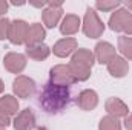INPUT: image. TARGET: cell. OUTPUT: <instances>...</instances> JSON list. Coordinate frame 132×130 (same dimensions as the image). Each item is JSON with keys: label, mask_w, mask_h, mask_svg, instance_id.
<instances>
[{"label": "cell", "mask_w": 132, "mask_h": 130, "mask_svg": "<svg viewBox=\"0 0 132 130\" xmlns=\"http://www.w3.org/2000/svg\"><path fill=\"white\" fill-rule=\"evenodd\" d=\"M63 17V5L62 2H49L46 8L42 11V20L46 28H55Z\"/></svg>", "instance_id": "277c9868"}, {"label": "cell", "mask_w": 132, "mask_h": 130, "mask_svg": "<svg viewBox=\"0 0 132 130\" xmlns=\"http://www.w3.org/2000/svg\"><path fill=\"white\" fill-rule=\"evenodd\" d=\"M8 11V3L5 0H0V17L5 15V12Z\"/></svg>", "instance_id": "484cf974"}, {"label": "cell", "mask_w": 132, "mask_h": 130, "mask_svg": "<svg viewBox=\"0 0 132 130\" xmlns=\"http://www.w3.org/2000/svg\"><path fill=\"white\" fill-rule=\"evenodd\" d=\"M123 32L126 34V35H132V15H131V18H129V22H128V25H126V28H125Z\"/></svg>", "instance_id": "4316f807"}, {"label": "cell", "mask_w": 132, "mask_h": 130, "mask_svg": "<svg viewBox=\"0 0 132 130\" xmlns=\"http://www.w3.org/2000/svg\"><path fill=\"white\" fill-rule=\"evenodd\" d=\"M49 81L55 83V84H60V86H66V87H69L74 83H77L68 64H55L54 67H51V70H49Z\"/></svg>", "instance_id": "5b68a950"}, {"label": "cell", "mask_w": 132, "mask_h": 130, "mask_svg": "<svg viewBox=\"0 0 132 130\" xmlns=\"http://www.w3.org/2000/svg\"><path fill=\"white\" fill-rule=\"evenodd\" d=\"M0 130H6V129H5V127H0Z\"/></svg>", "instance_id": "4dcf8cb0"}, {"label": "cell", "mask_w": 132, "mask_h": 130, "mask_svg": "<svg viewBox=\"0 0 132 130\" xmlns=\"http://www.w3.org/2000/svg\"><path fill=\"white\" fill-rule=\"evenodd\" d=\"M37 130H48V129H46V127H38Z\"/></svg>", "instance_id": "f546056e"}, {"label": "cell", "mask_w": 132, "mask_h": 130, "mask_svg": "<svg viewBox=\"0 0 132 130\" xmlns=\"http://www.w3.org/2000/svg\"><path fill=\"white\" fill-rule=\"evenodd\" d=\"M81 29L83 34L88 38H98L104 32V23L100 20L98 14L94 8H88L81 22Z\"/></svg>", "instance_id": "3957f363"}, {"label": "cell", "mask_w": 132, "mask_h": 130, "mask_svg": "<svg viewBox=\"0 0 132 130\" xmlns=\"http://www.w3.org/2000/svg\"><path fill=\"white\" fill-rule=\"evenodd\" d=\"M3 90H5V84H3V81H2V78H0V95L3 94Z\"/></svg>", "instance_id": "f1b7e54d"}, {"label": "cell", "mask_w": 132, "mask_h": 130, "mask_svg": "<svg viewBox=\"0 0 132 130\" xmlns=\"http://www.w3.org/2000/svg\"><path fill=\"white\" fill-rule=\"evenodd\" d=\"M125 5H126V9H128V11H131V12H132V0H129V2H126Z\"/></svg>", "instance_id": "83f0119b"}, {"label": "cell", "mask_w": 132, "mask_h": 130, "mask_svg": "<svg viewBox=\"0 0 132 130\" xmlns=\"http://www.w3.org/2000/svg\"><path fill=\"white\" fill-rule=\"evenodd\" d=\"M45 38H46V31H45V28H43L42 23H32V25H29L28 38H26V46L40 44V43H43Z\"/></svg>", "instance_id": "e0dca14e"}, {"label": "cell", "mask_w": 132, "mask_h": 130, "mask_svg": "<svg viewBox=\"0 0 132 130\" xmlns=\"http://www.w3.org/2000/svg\"><path fill=\"white\" fill-rule=\"evenodd\" d=\"M51 54V48L46 46L45 43L40 44H34V46H26V55L34 60V61H43L49 57Z\"/></svg>", "instance_id": "ac0fdd59"}, {"label": "cell", "mask_w": 132, "mask_h": 130, "mask_svg": "<svg viewBox=\"0 0 132 130\" xmlns=\"http://www.w3.org/2000/svg\"><path fill=\"white\" fill-rule=\"evenodd\" d=\"M14 130H34L35 129V115L34 112L28 107L19 112L12 121Z\"/></svg>", "instance_id": "7c38bea8"}, {"label": "cell", "mask_w": 132, "mask_h": 130, "mask_svg": "<svg viewBox=\"0 0 132 130\" xmlns=\"http://www.w3.org/2000/svg\"><path fill=\"white\" fill-rule=\"evenodd\" d=\"M11 123H12V121H11V116L6 115V113L0 109V127H5V129H6Z\"/></svg>", "instance_id": "cb8c5ba5"}, {"label": "cell", "mask_w": 132, "mask_h": 130, "mask_svg": "<svg viewBox=\"0 0 132 130\" xmlns=\"http://www.w3.org/2000/svg\"><path fill=\"white\" fill-rule=\"evenodd\" d=\"M69 99H71L69 87L48 81L46 84H43L38 94V106L46 113L55 115L65 110L66 106L69 104Z\"/></svg>", "instance_id": "6da1fadb"}, {"label": "cell", "mask_w": 132, "mask_h": 130, "mask_svg": "<svg viewBox=\"0 0 132 130\" xmlns=\"http://www.w3.org/2000/svg\"><path fill=\"white\" fill-rule=\"evenodd\" d=\"M12 92L17 98H29L35 92V81L26 75H17L12 81Z\"/></svg>", "instance_id": "52a82bcc"}, {"label": "cell", "mask_w": 132, "mask_h": 130, "mask_svg": "<svg viewBox=\"0 0 132 130\" xmlns=\"http://www.w3.org/2000/svg\"><path fill=\"white\" fill-rule=\"evenodd\" d=\"M120 2H95V9H98V11H103V12H111V11H115V9H118L120 8Z\"/></svg>", "instance_id": "7402d4cb"}, {"label": "cell", "mask_w": 132, "mask_h": 130, "mask_svg": "<svg viewBox=\"0 0 132 130\" xmlns=\"http://www.w3.org/2000/svg\"><path fill=\"white\" fill-rule=\"evenodd\" d=\"M9 26H11V20H8L6 17L0 18V40L8 38V34H9Z\"/></svg>", "instance_id": "603a6c76"}, {"label": "cell", "mask_w": 132, "mask_h": 130, "mask_svg": "<svg viewBox=\"0 0 132 130\" xmlns=\"http://www.w3.org/2000/svg\"><path fill=\"white\" fill-rule=\"evenodd\" d=\"M28 31H29V25L25 20H12L11 26H9V34H8V40L12 44H26V38H28Z\"/></svg>", "instance_id": "8992f818"}, {"label": "cell", "mask_w": 132, "mask_h": 130, "mask_svg": "<svg viewBox=\"0 0 132 130\" xmlns=\"http://www.w3.org/2000/svg\"><path fill=\"white\" fill-rule=\"evenodd\" d=\"M131 15H132V12L128 11L126 8L115 9L111 14V17H109V28L114 32H123L126 25H128V22H129V18H131Z\"/></svg>", "instance_id": "9c48e42d"}, {"label": "cell", "mask_w": 132, "mask_h": 130, "mask_svg": "<svg viewBox=\"0 0 132 130\" xmlns=\"http://www.w3.org/2000/svg\"><path fill=\"white\" fill-rule=\"evenodd\" d=\"M118 51L125 60H132V37L128 35L118 37Z\"/></svg>", "instance_id": "ffe728a7"}, {"label": "cell", "mask_w": 132, "mask_h": 130, "mask_svg": "<svg viewBox=\"0 0 132 130\" xmlns=\"http://www.w3.org/2000/svg\"><path fill=\"white\" fill-rule=\"evenodd\" d=\"M77 46H78V43H77V40H75L74 37H66V38L59 40V41L54 44V48H52L51 51L54 52L55 57H59V58H66V57L72 55V54L77 51Z\"/></svg>", "instance_id": "4fadbf2b"}, {"label": "cell", "mask_w": 132, "mask_h": 130, "mask_svg": "<svg viewBox=\"0 0 132 130\" xmlns=\"http://www.w3.org/2000/svg\"><path fill=\"white\" fill-rule=\"evenodd\" d=\"M94 63H95L94 52L86 48H80L72 54L68 66H69L75 81H86V80H89V77L92 73Z\"/></svg>", "instance_id": "7a4b0ae2"}, {"label": "cell", "mask_w": 132, "mask_h": 130, "mask_svg": "<svg viewBox=\"0 0 132 130\" xmlns=\"http://www.w3.org/2000/svg\"><path fill=\"white\" fill-rule=\"evenodd\" d=\"M106 66H108V72L114 78H123L129 72V63L121 55H115Z\"/></svg>", "instance_id": "9a60e30c"}, {"label": "cell", "mask_w": 132, "mask_h": 130, "mask_svg": "<svg viewBox=\"0 0 132 130\" xmlns=\"http://www.w3.org/2000/svg\"><path fill=\"white\" fill-rule=\"evenodd\" d=\"M115 55H117V49L109 41H98L95 44V48H94L95 61L100 63V64H108Z\"/></svg>", "instance_id": "30bf717a"}, {"label": "cell", "mask_w": 132, "mask_h": 130, "mask_svg": "<svg viewBox=\"0 0 132 130\" xmlns=\"http://www.w3.org/2000/svg\"><path fill=\"white\" fill-rule=\"evenodd\" d=\"M77 106L85 110V112H91L98 106V95L95 90L92 89H85L78 94L77 97Z\"/></svg>", "instance_id": "5bb4252c"}, {"label": "cell", "mask_w": 132, "mask_h": 130, "mask_svg": "<svg viewBox=\"0 0 132 130\" xmlns=\"http://www.w3.org/2000/svg\"><path fill=\"white\" fill-rule=\"evenodd\" d=\"M26 55L20 54V52H8L3 57V67L9 72V73H22L26 67Z\"/></svg>", "instance_id": "ba28073f"}, {"label": "cell", "mask_w": 132, "mask_h": 130, "mask_svg": "<svg viewBox=\"0 0 132 130\" xmlns=\"http://www.w3.org/2000/svg\"><path fill=\"white\" fill-rule=\"evenodd\" d=\"M98 130H121V124L117 118H114L111 115H106L100 119Z\"/></svg>", "instance_id": "44dd1931"}, {"label": "cell", "mask_w": 132, "mask_h": 130, "mask_svg": "<svg viewBox=\"0 0 132 130\" xmlns=\"http://www.w3.org/2000/svg\"><path fill=\"white\" fill-rule=\"evenodd\" d=\"M104 109H106V112L111 115V116H114V118H126L128 115H129V107H128V104L123 101V99H120V98H115V97H111L106 99V103H104Z\"/></svg>", "instance_id": "8fae6325"}, {"label": "cell", "mask_w": 132, "mask_h": 130, "mask_svg": "<svg viewBox=\"0 0 132 130\" xmlns=\"http://www.w3.org/2000/svg\"><path fill=\"white\" fill-rule=\"evenodd\" d=\"M19 107H20L19 106V99L14 95H3V97H0V109L6 115H9V116L17 115Z\"/></svg>", "instance_id": "d6986e66"}, {"label": "cell", "mask_w": 132, "mask_h": 130, "mask_svg": "<svg viewBox=\"0 0 132 130\" xmlns=\"http://www.w3.org/2000/svg\"><path fill=\"white\" fill-rule=\"evenodd\" d=\"M125 127L128 130H132V113H129V115L125 118Z\"/></svg>", "instance_id": "d4e9b609"}, {"label": "cell", "mask_w": 132, "mask_h": 130, "mask_svg": "<svg viewBox=\"0 0 132 130\" xmlns=\"http://www.w3.org/2000/svg\"><path fill=\"white\" fill-rule=\"evenodd\" d=\"M80 28H81V20L75 14H66L60 22V32L66 37L77 34Z\"/></svg>", "instance_id": "2e32d148"}]
</instances>
